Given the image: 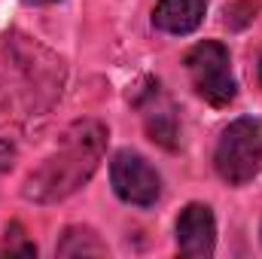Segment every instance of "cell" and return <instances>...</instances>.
Listing matches in <instances>:
<instances>
[{
  "label": "cell",
  "mask_w": 262,
  "mask_h": 259,
  "mask_svg": "<svg viewBox=\"0 0 262 259\" xmlns=\"http://www.w3.org/2000/svg\"><path fill=\"white\" fill-rule=\"evenodd\" d=\"M104 146H107V128L101 122H76L64 134L61 146L49 159H43L37 171H31L21 189L25 198L37 204H49L73 195L95 174Z\"/></svg>",
  "instance_id": "1"
},
{
  "label": "cell",
  "mask_w": 262,
  "mask_h": 259,
  "mask_svg": "<svg viewBox=\"0 0 262 259\" xmlns=\"http://www.w3.org/2000/svg\"><path fill=\"white\" fill-rule=\"evenodd\" d=\"M216 174L229 186L250 183L262 168V125L256 119H235L223 131L213 153Z\"/></svg>",
  "instance_id": "2"
},
{
  "label": "cell",
  "mask_w": 262,
  "mask_h": 259,
  "mask_svg": "<svg viewBox=\"0 0 262 259\" xmlns=\"http://www.w3.org/2000/svg\"><path fill=\"white\" fill-rule=\"evenodd\" d=\"M186 70L195 85V92L213 107H226L235 101V76H232V61L223 43L204 40L189 49L186 55Z\"/></svg>",
  "instance_id": "3"
},
{
  "label": "cell",
  "mask_w": 262,
  "mask_h": 259,
  "mask_svg": "<svg viewBox=\"0 0 262 259\" xmlns=\"http://www.w3.org/2000/svg\"><path fill=\"white\" fill-rule=\"evenodd\" d=\"M110 183H113V189H116V195L122 201L137 204V207H149L162 195V180H159L156 168L143 156H137L131 149H122V153L113 156V162H110Z\"/></svg>",
  "instance_id": "4"
},
{
  "label": "cell",
  "mask_w": 262,
  "mask_h": 259,
  "mask_svg": "<svg viewBox=\"0 0 262 259\" xmlns=\"http://www.w3.org/2000/svg\"><path fill=\"white\" fill-rule=\"evenodd\" d=\"M177 247L183 256H213L216 247V223L207 204L183 207L177 220Z\"/></svg>",
  "instance_id": "5"
},
{
  "label": "cell",
  "mask_w": 262,
  "mask_h": 259,
  "mask_svg": "<svg viewBox=\"0 0 262 259\" xmlns=\"http://www.w3.org/2000/svg\"><path fill=\"white\" fill-rule=\"evenodd\" d=\"M207 0H159L152 12V25L165 34H192L204 21Z\"/></svg>",
  "instance_id": "6"
},
{
  "label": "cell",
  "mask_w": 262,
  "mask_h": 259,
  "mask_svg": "<svg viewBox=\"0 0 262 259\" xmlns=\"http://www.w3.org/2000/svg\"><path fill=\"white\" fill-rule=\"evenodd\" d=\"M58 256H107V244L92 229H67L58 241Z\"/></svg>",
  "instance_id": "7"
},
{
  "label": "cell",
  "mask_w": 262,
  "mask_h": 259,
  "mask_svg": "<svg viewBox=\"0 0 262 259\" xmlns=\"http://www.w3.org/2000/svg\"><path fill=\"white\" fill-rule=\"evenodd\" d=\"M15 256V253H21V256H34L37 253V247H34V241H28V235L21 232V226L18 223H12L9 229H6V238H3V247H0V256Z\"/></svg>",
  "instance_id": "8"
},
{
  "label": "cell",
  "mask_w": 262,
  "mask_h": 259,
  "mask_svg": "<svg viewBox=\"0 0 262 259\" xmlns=\"http://www.w3.org/2000/svg\"><path fill=\"white\" fill-rule=\"evenodd\" d=\"M256 12V0H238L235 6L226 9V25L229 28H244Z\"/></svg>",
  "instance_id": "9"
},
{
  "label": "cell",
  "mask_w": 262,
  "mask_h": 259,
  "mask_svg": "<svg viewBox=\"0 0 262 259\" xmlns=\"http://www.w3.org/2000/svg\"><path fill=\"white\" fill-rule=\"evenodd\" d=\"M12 162H15V149H12V143H9V140H0V177L12 168Z\"/></svg>",
  "instance_id": "10"
},
{
  "label": "cell",
  "mask_w": 262,
  "mask_h": 259,
  "mask_svg": "<svg viewBox=\"0 0 262 259\" xmlns=\"http://www.w3.org/2000/svg\"><path fill=\"white\" fill-rule=\"evenodd\" d=\"M28 3H37L40 6V3H58V0H28Z\"/></svg>",
  "instance_id": "11"
},
{
  "label": "cell",
  "mask_w": 262,
  "mask_h": 259,
  "mask_svg": "<svg viewBox=\"0 0 262 259\" xmlns=\"http://www.w3.org/2000/svg\"><path fill=\"white\" fill-rule=\"evenodd\" d=\"M259 82H262V58H259Z\"/></svg>",
  "instance_id": "12"
}]
</instances>
